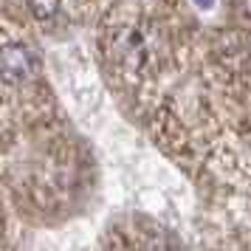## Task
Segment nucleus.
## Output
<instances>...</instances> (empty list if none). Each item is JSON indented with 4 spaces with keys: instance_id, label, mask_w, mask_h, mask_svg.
<instances>
[{
    "instance_id": "f257e3e1",
    "label": "nucleus",
    "mask_w": 251,
    "mask_h": 251,
    "mask_svg": "<svg viewBox=\"0 0 251 251\" xmlns=\"http://www.w3.org/2000/svg\"><path fill=\"white\" fill-rule=\"evenodd\" d=\"M0 71L6 82H23L31 79L37 74V54L23 43H12V46L3 48V57H0Z\"/></svg>"
},
{
    "instance_id": "f03ea898",
    "label": "nucleus",
    "mask_w": 251,
    "mask_h": 251,
    "mask_svg": "<svg viewBox=\"0 0 251 251\" xmlns=\"http://www.w3.org/2000/svg\"><path fill=\"white\" fill-rule=\"evenodd\" d=\"M25 6L37 20H51L59 12V0H25Z\"/></svg>"
},
{
    "instance_id": "7ed1b4c3",
    "label": "nucleus",
    "mask_w": 251,
    "mask_h": 251,
    "mask_svg": "<svg viewBox=\"0 0 251 251\" xmlns=\"http://www.w3.org/2000/svg\"><path fill=\"white\" fill-rule=\"evenodd\" d=\"M231 9H234L240 17L251 20V0H231Z\"/></svg>"
},
{
    "instance_id": "20e7f679",
    "label": "nucleus",
    "mask_w": 251,
    "mask_h": 251,
    "mask_svg": "<svg viewBox=\"0 0 251 251\" xmlns=\"http://www.w3.org/2000/svg\"><path fill=\"white\" fill-rule=\"evenodd\" d=\"M195 3H198L201 9H209V6H215V0H195Z\"/></svg>"
}]
</instances>
